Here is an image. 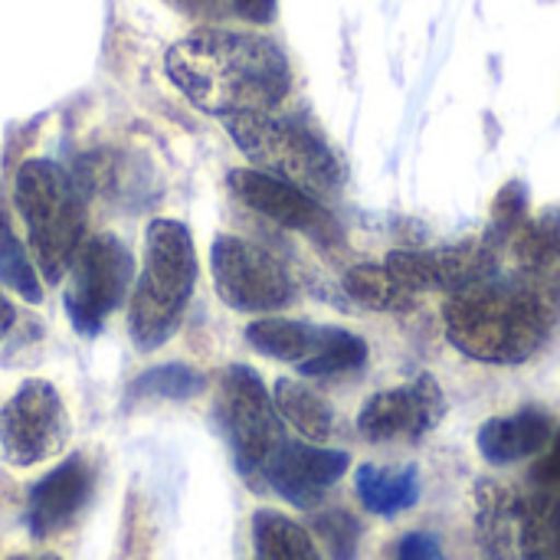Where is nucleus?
I'll return each mask as SVG.
<instances>
[{"label": "nucleus", "mask_w": 560, "mask_h": 560, "mask_svg": "<svg viewBox=\"0 0 560 560\" xmlns=\"http://www.w3.org/2000/svg\"><path fill=\"white\" fill-rule=\"evenodd\" d=\"M446 338L482 364H525L560 325V266L505 279L489 276L453 292L446 308Z\"/></svg>", "instance_id": "f257e3e1"}, {"label": "nucleus", "mask_w": 560, "mask_h": 560, "mask_svg": "<svg viewBox=\"0 0 560 560\" xmlns=\"http://www.w3.org/2000/svg\"><path fill=\"white\" fill-rule=\"evenodd\" d=\"M167 79L220 118L272 112L292 89V66L279 43L256 33L200 30L167 49Z\"/></svg>", "instance_id": "f03ea898"}, {"label": "nucleus", "mask_w": 560, "mask_h": 560, "mask_svg": "<svg viewBox=\"0 0 560 560\" xmlns=\"http://www.w3.org/2000/svg\"><path fill=\"white\" fill-rule=\"evenodd\" d=\"M197 279L190 230L177 220H154L144 236V269L131 292L128 331L138 351L161 348L177 328Z\"/></svg>", "instance_id": "7ed1b4c3"}, {"label": "nucleus", "mask_w": 560, "mask_h": 560, "mask_svg": "<svg viewBox=\"0 0 560 560\" xmlns=\"http://www.w3.org/2000/svg\"><path fill=\"white\" fill-rule=\"evenodd\" d=\"M236 148L259 164V171L276 174L308 194H328L345 180L338 154L328 141L295 115L272 112H246L223 118Z\"/></svg>", "instance_id": "20e7f679"}, {"label": "nucleus", "mask_w": 560, "mask_h": 560, "mask_svg": "<svg viewBox=\"0 0 560 560\" xmlns=\"http://www.w3.org/2000/svg\"><path fill=\"white\" fill-rule=\"evenodd\" d=\"M13 194L20 217L26 220L43 276L49 282L62 279V272L79 253L85 230V210L75 184L52 161H26L16 171Z\"/></svg>", "instance_id": "39448f33"}, {"label": "nucleus", "mask_w": 560, "mask_h": 560, "mask_svg": "<svg viewBox=\"0 0 560 560\" xmlns=\"http://www.w3.org/2000/svg\"><path fill=\"white\" fill-rule=\"evenodd\" d=\"M220 423L230 440L233 459L246 479L266 469L269 456L285 443L279 410L253 368H230L220 384Z\"/></svg>", "instance_id": "423d86ee"}, {"label": "nucleus", "mask_w": 560, "mask_h": 560, "mask_svg": "<svg viewBox=\"0 0 560 560\" xmlns=\"http://www.w3.org/2000/svg\"><path fill=\"white\" fill-rule=\"evenodd\" d=\"M135 259L118 236H95L89 240L72 266V282L66 292V312L72 328L82 335H95L105 318L121 305L131 285Z\"/></svg>", "instance_id": "0eeeda50"}, {"label": "nucleus", "mask_w": 560, "mask_h": 560, "mask_svg": "<svg viewBox=\"0 0 560 560\" xmlns=\"http://www.w3.org/2000/svg\"><path fill=\"white\" fill-rule=\"evenodd\" d=\"M213 282L220 299L236 312H276L295 299L289 269L272 253L240 236H217Z\"/></svg>", "instance_id": "6e6552de"}, {"label": "nucleus", "mask_w": 560, "mask_h": 560, "mask_svg": "<svg viewBox=\"0 0 560 560\" xmlns=\"http://www.w3.org/2000/svg\"><path fill=\"white\" fill-rule=\"evenodd\" d=\"M69 440V413L46 381H26L0 410V450L10 466H36Z\"/></svg>", "instance_id": "1a4fd4ad"}, {"label": "nucleus", "mask_w": 560, "mask_h": 560, "mask_svg": "<svg viewBox=\"0 0 560 560\" xmlns=\"http://www.w3.org/2000/svg\"><path fill=\"white\" fill-rule=\"evenodd\" d=\"M492 243H463L443 249H397L387 256V269L413 292H463L499 269Z\"/></svg>", "instance_id": "9d476101"}, {"label": "nucleus", "mask_w": 560, "mask_h": 560, "mask_svg": "<svg viewBox=\"0 0 560 560\" xmlns=\"http://www.w3.org/2000/svg\"><path fill=\"white\" fill-rule=\"evenodd\" d=\"M446 417V397L430 374H420L413 384L374 394L358 417V430L371 443L390 440H420L436 430Z\"/></svg>", "instance_id": "9b49d317"}, {"label": "nucleus", "mask_w": 560, "mask_h": 560, "mask_svg": "<svg viewBox=\"0 0 560 560\" xmlns=\"http://www.w3.org/2000/svg\"><path fill=\"white\" fill-rule=\"evenodd\" d=\"M230 187L246 207L276 220L279 226H289V230H299L308 236H322V240L335 233L331 213L308 190H302L276 174H266L259 167H240L230 174Z\"/></svg>", "instance_id": "f8f14e48"}, {"label": "nucleus", "mask_w": 560, "mask_h": 560, "mask_svg": "<svg viewBox=\"0 0 560 560\" xmlns=\"http://www.w3.org/2000/svg\"><path fill=\"white\" fill-rule=\"evenodd\" d=\"M351 456L305 443H282L266 463V482L295 509H315L325 492L348 472Z\"/></svg>", "instance_id": "ddd939ff"}, {"label": "nucleus", "mask_w": 560, "mask_h": 560, "mask_svg": "<svg viewBox=\"0 0 560 560\" xmlns=\"http://www.w3.org/2000/svg\"><path fill=\"white\" fill-rule=\"evenodd\" d=\"M95 486V472L85 456H69L52 472H46L33 489L26 502V525L33 538H49L72 525V518L82 512Z\"/></svg>", "instance_id": "4468645a"}, {"label": "nucleus", "mask_w": 560, "mask_h": 560, "mask_svg": "<svg viewBox=\"0 0 560 560\" xmlns=\"http://www.w3.org/2000/svg\"><path fill=\"white\" fill-rule=\"evenodd\" d=\"M555 436V423L545 410H535V407H525L518 413H509V417H492L482 423L479 436H476V446L482 453L486 463L492 466H512V463H522V459H532L538 456Z\"/></svg>", "instance_id": "2eb2a0df"}, {"label": "nucleus", "mask_w": 560, "mask_h": 560, "mask_svg": "<svg viewBox=\"0 0 560 560\" xmlns=\"http://www.w3.org/2000/svg\"><path fill=\"white\" fill-rule=\"evenodd\" d=\"M354 489L361 505L371 515L394 518L420 502V472L413 466L390 469V466H361L354 476Z\"/></svg>", "instance_id": "dca6fc26"}, {"label": "nucleus", "mask_w": 560, "mask_h": 560, "mask_svg": "<svg viewBox=\"0 0 560 560\" xmlns=\"http://www.w3.org/2000/svg\"><path fill=\"white\" fill-rule=\"evenodd\" d=\"M345 289L348 295L371 308V312H394V315H404V312H413L417 302H420V292H413L407 282H400L387 262L384 266H374V262H361V266H351L348 276H345Z\"/></svg>", "instance_id": "f3484780"}, {"label": "nucleus", "mask_w": 560, "mask_h": 560, "mask_svg": "<svg viewBox=\"0 0 560 560\" xmlns=\"http://www.w3.org/2000/svg\"><path fill=\"white\" fill-rule=\"evenodd\" d=\"M318 338H322V328L299 322V318H259L246 328V341L259 354L295 364V368L315 354Z\"/></svg>", "instance_id": "a211bd4d"}, {"label": "nucleus", "mask_w": 560, "mask_h": 560, "mask_svg": "<svg viewBox=\"0 0 560 560\" xmlns=\"http://www.w3.org/2000/svg\"><path fill=\"white\" fill-rule=\"evenodd\" d=\"M272 404H276L279 417L312 443H325L335 433V410L328 407V400L318 390H312L302 381L282 377L272 390Z\"/></svg>", "instance_id": "6ab92c4d"}, {"label": "nucleus", "mask_w": 560, "mask_h": 560, "mask_svg": "<svg viewBox=\"0 0 560 560\" xmlns=\"http://www.w3.org/2000/svg\"><path fill=\"white\" fill-rule=\"evenodd\" d=\"M253 560H322L312 535L282 512L253 515Z\"/></svg>", "instance_id": "aec40b11"}, {"label": "nucleus", "mask_w": 560, "mask_h": 560, "mask_svg": "<svg viewBox=\"0 0 560 560\" xmlns=\"http://www.w3.org/2000/svg\"><path fill=\"white\" fill-rule=\"evenodd\" d=\"M368 361V341L345 331V328H322L318 348L308 361L299 364L305 377H338L364 368Z\"/></svg>", "instance_id": "412c9836"}, {"label": "nucleus", "mask_w": 560, "mask_h": 560, "mask_svg": "<svg viewBox=\"0 0 560 560\" xmlns=\"http://www.w3.org/2000/svg\"><path fill=\"white\" fill-rule=\"evenodd\" d=\"M515 259L525 272L560 266V220L555 213L525 223L515 236Z\"/></svg>", "instance_id": "4be33fe9"}, {"label": "nucleus", "mask_w": 560, "mask_h": 560, "mask_svg": "<svg viewBox=\"0 0 560 560\" xmlns=\"http://www.w3.org/2000/svg\"><path fill=\"white\" fill-rule=\"evenodd\" d=\"M207 387L203 374L187 368V364H161L144 371L131 384V397H148V400H190Z\"/></svg>", "instance_id": "5701e85b"}, {"label": "nucleus", "mask_w": 560, "mask_h": 560, "mask_svg": "<svg viewBox=\"0 0 560 560\" xmlns=\"http://www.w3.org/2000/svg\"><path fill=\"white\" fill-rule=\"evenodd\" d=\"M0 285L13 289L26 302H39L43 299V285L36 279V269L30 266L26 249L16 240V233L10 230L3 213H0Z\"/></svg>", "instance_id": "b1692460"}, {"label": "nucleus", "mask_w": 560, "mask_h": 560, "mask_svg": "<svg viewBox=\"0 0 560 560\" xmlns=\"http://www.w3.org/2000/svg\"><path fill=\"white\" fill-rule=\"evenodd\" d=\"M315 532L322 535L331 560H354L358 558V538L361 528L348 512H328L315 518Z\"/></svg>", "instance_id": "393cba45"}, {"label": "nucleus", "mask_w": 560, "mask_h": 560, "mask_svg": "<svg viewBox=\"0 0 560 560\" xmlns=\"http://www.w3.org/2000/svg\"><path fill=\"white\" fill-rule=\"evenodd\" d=\"M525 210H528V190H525V184H518V180L505 184L502 194H499V200H495V226L502 233L515 230L522 223Z\"/></svg>", "instance_id": "a878e982"}, {"label": "nucleus", "mask_w": 560, "mask_h": 560, "mask_svg": "<svg viewBox=\"0 0 560 560\" xmlns=\"http://www.w3.org/2000/svg\"><path fill=\"white\" fill-rule=\"evenodd\" d=\"M397 560H443V545L430 532H410L397 545Z\"/></svg>", "instance_id": "bb28decb"}, {"label": "nucleus", "mask_w": 560, "mask_h": 560, "mask_svg": "<svg viewBox=\"0 0 560 560\" xmlns=\"http://www.w3.org/2000/svg\"><path fill=\"white\" fill-rule=\"evenodd\" d=\"M551 450L538 459V466H535V482L538 486H548V489H560V433L551 436V443H548Z\"/></svg>", "instance_id": "cd10ccee"}, {"label": "nucleus", "mask_w": 560, "mask_h": 560, "mask_svg": "<svg viewBox=\"0 0 560 560\" xmlns=\"http://www.w3.org/2000/svg\"><path fill=\"white\" fill-rule=\"evenodd\" d=\"M230 3L249 23H272L276 20V0H230Z\"/></svg>", "instance_id": "c85d7f7f"}, {"label": "nucleus", "mask_w": 560, "mask_h": 560, "mask_svg": "<svg viewBox=\"0 0 560 560\" xmlns=\"http://www.w3.org/2000/svg\"><path fill=\"white\" fill-rule=\"evenodd\" d=\"M16 328V308L10 305V299L0 292V341Z\"/></svg>", "instance_id": "c756f323"}, {"label": "nucleus", "mask_w": 560, "mask_h": 560, "mask_svg": "<svg viewBox=\"0 0 560 560\" xmlns=\"http://www.w3.org/2000/svg\"><path fill=\"white\" fill-rule=\"evenodd\" d=\"M10 560H59V558H52V555H39V558H26V555H16V558H10Z\"/></svg>", "instance_id": "7c9ffc66"}]
</instances>
